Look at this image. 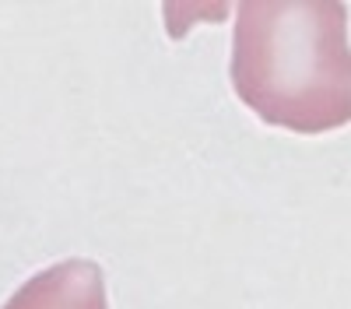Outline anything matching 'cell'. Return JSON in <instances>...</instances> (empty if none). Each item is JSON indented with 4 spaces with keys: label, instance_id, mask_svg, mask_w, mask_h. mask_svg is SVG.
Returning a JSON list of instances; mask_svg holds the SVG:
<instances>
[{
    "label": "cell",
    "instance_id": "6da1fadb",
    "mask_svg": "<svg viewBox=\"0 0 351 309\" xmlns=\"http://www.w3.org/2000/svg\"><path fill=\"white\" fill-rule=\"evenodd\" d=\"M228 77L239 102L271 127L295 134L348 127L351 60L344 4H239Z\"/></svg>",
    "mask_w": 351,
    "mask_h": 309
},
{
    "label": "cell",
    "instance_id": "7a4b0ae2",
    "mask_svg": "<svg viewBox=\"0 0 351 309\" xmlns=\"http://www.w3.org/2000/svg\"><path fill=\"white\" fill-rule=\"evenodd\" d=\"M0 309H109L106 274L95 260L71 257L32 274Z\"/></svg>",
    "mask_w": 351,
    "mask_h": 309
}]
</instances>
